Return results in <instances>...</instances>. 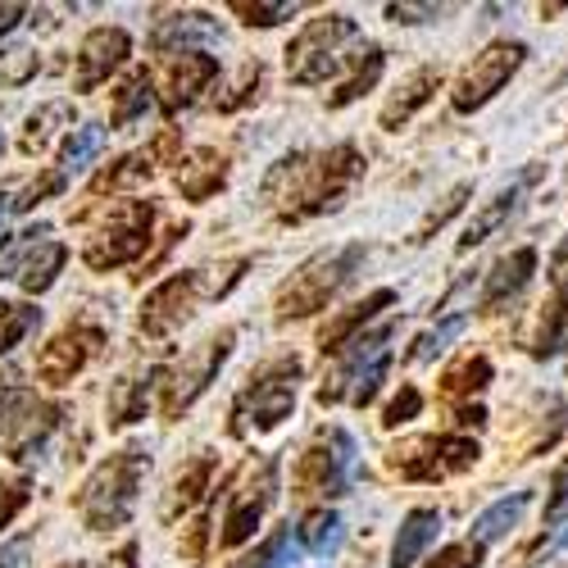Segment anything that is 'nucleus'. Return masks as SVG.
<instances>
[{"instance_id":"c9c22d12","label":"nucleus","mask_w":568,"mask_h":568,"mask_svg":"<svg viewBox=\"0 0 568 568\" xmlns=\"http://www.w3.org/2000/svg\"><path fill=\"white\" fill-rule=\"evenodd\" d=\"M37 323H41V310H32L23 301H0V355H10Z\"/></svg>"},{"instance_id":"1a4fd4ad","label":"nucleus","mask_w":568,"mask_h":568,"mask_svg":"<svg viewBox=\"0 0 568 568\" xmlns=\"http://www.w3.org/2000/svg\"><path fill=\"white\" fill-rule=\"evenodd\" d=\"M528 64V45L524 41H491L483 55H473V64H464V73L450 87V110L455 114H478L483 105H491L500 91L509 87V78Z\"/></svg>"},{"instance_id":"e433bc0d","label":"nucleus","mask_w":568,"mask_h":568,"mask_svg":"<svg viewBox=\"0 0 568 568\" xmlns=\"http://www.w3.org/2000/svg\"><path fill=\"white\" fill-rule=\"evenodd\" d=\"M464 327H468V314H450V318H442L437 327H433V333H423L414 346H409V359L414 364H423V359H437L459 333H464Z\"/></svg>"},{"instance_id":"864d4df0","label":"nucleus","mask_w":568,"mask_h":568,"mask_svg":"<svg viewBox=\"0 0 568 568\" xmlns=\"http://www.w3.org/2000/svg\"><path fill=\"white\" fill-rule=\"evenodd\" d=\"M19 19H23V6H0V37L14 32V28H19Z\"/></svg>"},{"instance_id":"7ed1b4c3","label":"nucleus","mask_w":568,"mask_h":568,"mask_svg":"<svg viewBox=\"0 0 568 568\" xmlns=\"http://www.w3.org/2000/svg\"><path fill=\"white\" fill-rule=\"evenodd\" d=\"M346 45H364L359 37V23L351 14H323V19H310L296 41L287 45V73L292 82L301 87H318L333 73H342V64L351 60Z\"/></svg>"},{"instance_id":"f704fd0d","label":"nucleus","mask_w":568,"mask_h":568,"mask_svg":"<svg viewBox=\"0 0 568 568\" xmlns=\"http://www.w3.org/2000/svg\"><path fill=\"white\" fill-rule=\"evenodd\" d=\"M155 173V151H132V155H123L114 169H105L97 182H91V192H119V186H132V182H141V178H151Z\"/></svg>"},{"instance_id":"412c9836","label":"nucleus","mask_w":568,"mask_h":568,"mask_svg":"<svg viewBox=\"0 0 568 568\" xmlns=\"http://www.w3.org/2000/svg\"><path fill=\"white\" fill-rule=\"evenodd\" d=\"M396 305V292L392 287H377V292H368L364 301H355L346 314H337L333 323H327L323 327V333H318V351L323 355H337V351H346L359 333H364V327L377 318V314H383V310H392Z\"/></svg>"},{"instance_id":"2eb2a0df","label":"nucleus","mask_w":568,"mask_h":568,"mask_svg":"<svg viewBox=\"0 0 568 568\" xmlns=\"http://www.w3.org/2000/svg\"><path fill=\"white\" fill-rule=\"evenodd\" d=\"M132 55V37L123 28H91L78 45V69H73V91H97L110 82V73Z\"/></svg>"},{"instance_id":"ea45409f","label":"nucleus","mask_w":568,"mask_h":568,"mask_svg":"<svg viewBox=\"0 0 568 568\" xmlns=\"http://www.w3.org/2000/svg\"><path fill=\"white\" fill-rule=\"evenodd\" d=\"M227 10L242 14V23H251V28H273L282 19H292L301 6H292V0H277V6H251V0H232Z\"/></svg>"},{"instance_id":"3c124183","label":"nucleus","mask_w":568,"mask_h":568,"mask_svg":"<svg viewBox=\"0 0 568 568\" xmlns=\"http://www.w3.org/2000/svg\"><path fill=\"white\" fill-rule=\"evenodd\" d=\"M0 60H6V78L10 82H23L37 69V55L32 51H10V55H0Z\"/></svg>"},{"instance_id":"9b49d317","label":"nucleus","mask_w":568,"mask_h":568,"mask_svg":"<svg viewBox=\"0 0 568 568\" xmlns=\"http://www.w3.org/2000/svg\"><path fill=\"white\" fill-rule=\"evenodd\" d=\"M351 464H355V442L342 428H327L301 459L296 487L301 496H342L351 487Z\"/></svg>"},{"instance_id":"4c0bfd02","label":"nucleus","mask_w":568,"mask_h":568,"mask_svg":"<svg viewBox=\"0 0 568 568\" xmlns=\"http://www.w3.org/2000/svg\"><path fill=\"white\" fill-rule=\"evenodd\" d=\"M73 119V110L64 105V101H55V105H41L32 119H28V132H23V151H41L45 141H51V132H55V123H69ZM73 128V123H69Z\"/></svg>"},{"instance_id":"5701e85b","label":"nucleus","mask_w":568,"mask_h":568,"mask_svg":"<svg viewBox=\"0 0 568 568\" xmlns=\"http://www.w3.org/2000/svg\"><path fill=\"white\" fill-rule=\"evenodd\" d=\"M442 69L437 64H423V69H414L405 82H400V91H396V97L383 105V119H377V123H383L387 132H396L400 123H409L423 105H428L433 97H437V91H442Z\"/></svg>"},{"instance_id":"bb28decb","label":"nucleus","mask_w":568,"mask_h":568,"mask_svg":"<svg viewBox=\"0 0 568 568\" xmlns=\"http://www.w3.org/2000/svg\"><path fill=\"white\" fill-rule=\"evenodd\" d=\"M210 478H214V455H196L192 464H182L160 514H164V518H178V514H186V509H196L201 496L210 491Z\"/></svg>"},{"instance_id":"9d476101","label":"nucleus","mask_w":568,"mask_h":568,"mask_svg":"<svg viewBox=\"0 0 568 568\" xmlns=\"http://www.w3.org/2000/svg\"><path fill=\"white\" fill-rule=\"evenodd\" d=\"M483 459V446L464 433H442V437H414L392 450V468L409 483H442L455 473H468Z\"/></svg>"},{"instance_id":"79ce46f5","label":"nucleus","mask_w":568,"mask_h":568,"mask_svg":"<svg viewBox=\"0 0 568 568\" xmlns=\"http://www.w3.org/2000/svg\"><path fill=\"white\" fill-rule=\"evenodd\" d=\"M483 546L478 541H455V546H442L423 568H483Z\"/></svg>"},{"instance_id":"4be33fe9","label":"nucleus","mask_w":568,"mask_h":568,"mask_svg":"<svg viewBox=\"0 0 568 568\" xmlns=\"http://www.w3.org/2000/svg\"><path fill=\"white\" fill-rule=\"evenodd\" d=\"M223 41L219 23L201 10H186V14H169L155 32H151V45L164 55H186V51H201V45H214Z\"/></svg>"},{"instance_id":"a211bd4d","label":"nucleus","mask_w":568,"mask_h":568,"mask_svg":"<svg viewBox=\"0 0 568 568\" xmlns=\"http://www.w3.org/2000/svg\"><path fill=\"white\" fill-rule=\"evenodd\" d=\"M219 78V60L205 55V51H186V55H173L164 64V110H186L201 101V91H210Z\"/></svg>"},{"instance_id":"dca6fc26","label":"nucleus","mask_w":568,"mask_h":568,"mask_svg":"<svg viewBox=\"0 0 568 568\" xmlns=\"http://www.w3.org/2000/svg\"><path fill=\"white\" fill-rule=\"evenodd\" d=\"M101 346V333L97 327H69V333H60L51 346H41L37 355V377L51 387H69L73 377L87 368L91 351Z\"/></svg>"},{"instance_id":"cd10ccee","label":"nucleus","mask_w":568,"mask_h":568,"mask_svg":"<svg viewBox=\"0 0 568 568\" xmlns=\"http://www.w3.org/2000/svg\"><path fill=\"white\" fill-rule=\"evenodd\" d=\"M532 505V491H514V496H500L491 509L478 514V524H473V537L468 541H478L483 550L496 546L500 537H509V528H518V518H524V509Z\"/></svg>"},{"instance_id":"f8f14e48","label":"nucleus","mask_w":568,"mask_h":568,"mask_svg":"<svg viewBox=\"0 0 568 568\" xmlns=\"http://www.w3.org/2000/svg\"><path fill=\"white\" fill-rule=\"evenodd\" d=\"M232 342H236V333H232V327H223L219 337H210L201 351H192L173 373L164 368V414H169V418H178L186 405H192V400L214 383V373H219V368L227 364V355H232Z\"/></svg>"},{"instance_id":"6e6552de","label":"nucleus","mask_w":568,"mask_h":568,"mask_svg":"<svg viewBox=\"0 0 568 568\" xmlns=\"http://www.w3.org/2000/svg\"><path fill=\"white\" fill-rule=\"evenodd\" d=\"M296 377H301V359H273L260 373H251V387L236 396L232 414H236V433H268L282 418L296 409Z\"/></svg>"},{"instance_id":"f257e3e1","label":"nucleus","mask_w":568,"mask_h":568,"mask_svg":"<svg viewBox=\"0 0 568 568\" xmlns=\"http://www.w3.org/2000/svg\"><path fill=\"white\" fill-rule=\"evenodd\" d=\"M364 155L342 141V146L323 151V155H287L277 160V169L264 182V196L282 219H314L323 210H337L342 196L359 182Z\"/></svg>"},{"instance_id":"39448f33","label":"nucleus","mask_w":568,"mask_h":568,"mask_svg":"<svg viewBox=\"0 0 568 568\" xmlns=\"http://www.w3.org/2000/svg\"><path fill=\"white\" fill-rule=\"evenodd\" d=\"M392 337H396V327H377V333H359L346 355H342V368L337 377L318 392L323 405H337V400H351V405H368L377 396V387H383V377L392 368Z\"/></svg>"},{"instance_id":"f03ea898","label":"nucleus","mask_w":568,"mask_h":568,"mask_svg":"<svg viewBox=\"0 0 568 568\" xmlns=\"http://www.w3.org/2000/svg\"><path fill=\"white\" fill-rule=\"evenodd\" d=\"M151 473V450L141 446H128L119 455H110L105 464L91 468V478L82 483L78 491V514L91 532H110V528H123L128 518L136 514V496H141V483Z\"/></svg>"},{"instance_id":"c03bdc74","label":"nucleus","mask_w":568,"mask_h":568,"mask_svg":"<svg viewBox=\"0 0 568 568\" xmlns=\"http://www.w3.org/2000/svg\"><path fill=\"white\" fill-rule=\"evenodd\" d=\"M28 400H32V392H28V387H19V377H14V373L0 377V433L10 428L14 414H19Z\"/></svg>"},{"instance_id":"a19ab883","label":"nucleus","mask_w":568,"mask_h":568,"mask_svg":"<svg viewBox=\"0 0 568 568\" xmlns=\"http://www.w3.org/2000/svg\"><path fill=\"white\" fill-rule=\"evenodd\" d=\"M287 546H292V528H277L255 555H246V559H236L232 568H282L287 564Z\"/></svg>"},{"instance_id":"aec40b11","label":"nucleus","mask_w":568,"mask_h":568,"mask_svg":"<svg viewBox=\"0 0 568 568\" xmlns=\"http://www.w3.org/2000/svg\"><path fill=\"white\" fill-rule=\"evenodd\" d=\"M60 405H45V400H28L19 414H14V423L6 428V450H10V459H37V450L45 446V437H51L55 428H60Z\"/></svg>"},{"instance_id":"8fccbe9b","label":"nucleus","mask_w":568,"mask_h":568,"mask_svg":"<svg viewBox=\"0 0 568 568\" xmlns=\"http://www.w3.org/2000/svg\"><path fill=\"white\" fill-rule=\"evenodd\" d=\"M437 14H442V6H387V19H396V23H428Z\"/></svg>"},{"instance_id":"37998d69","label":"nucleus","mask_w":568,"mask_h":568,"mask_svg":"<svg viewBox=\"0 0 568 568\" xmlns=\"http://www.w3.org/2000/svg\"><path fill=\"white\" fill-rule=\"evenodd\" d=\"M418 409H423V392H418L414 383H405V387L392 396V405L383 409V428H400V423L418 418Z\"/></svg>"},{"instance_id":"20e7f679","label":"nucleus","mask_w":568,"mask_h":568,"mask_svg":"<svg viewBox=\"0 0 568 568\" xmlns=\"http://www.w3.org/2000/svg\"><path fill=\"white\" fill-rule=\"evenodd\" d=\"M359 260H364V246L355 242V246L323 251V255H314L310 264H301V268L292 273V282H287V287L277 292V301H273L277 318L287 323V318H310V314H318V310L355 277Z\"/></svg>"},{"instance_id":"b1692460","label":"nucleus","mask_w":568,"mask_h":568,"mask_svg":"<svg viewBox=\"0 0 568 568\" xmlns=\"http://www.w3.org/2000/svg\"><path fill=\"white\" fill-rule=\"evenodd\" d=\"M223 182H227V160L210 146H196L178 160V192L186 201H210Z\"/></svg>"},{"instance_id":"a878e982","label":"nucleus","mask_w":568,"mask_h":568,"mask_svg":"<svg viewBox=\"0 0 568 568\" xmlns=\"http://www.w3.org/2000/svg\"><path fill=\"white\" fill-rule=\"evenodd\" d=\"M164 387V368H151L141 377H119L110 387V428H128V423L146 418V405H151V392Z\"/></svg>"},{"instance_id":"603ef678","label":"nucleus","mask_w":568,"mask_h":568,"mask_svg":"<svg viewBox=\"0 0 568 568\" xmlns=\"http://www.w3.org/2000/svg\"><path fill=\"white\" fill-rule=\"evenodd\" d=\"M97 568H136V541H128V546H119L110 559H101Z\"/></svg>"},{"instance_id":"423d86ee","label":"nucleus","mask_w":568,"mask_h":568,"mask_svg":"<svg viewBox=\"0 0 568 568\" xmlns=\"http://www.w3.org/2000/svg\"><path fill=\"white\" fill-rule=\"evenodd\" d=\"M151 227H155V205L151 201H119L110 210V219L97 227V236L82 246L87 268L110 273V268H123V264L141 260L146 255V242H151Z\"/></svg>"},{"instance_id":"6ab92c4d","label":"nucleus","mask_w":568,"mask_h":568,"mask_svg":"<svg viewBox=\"0 0 568 568\" xmlns=\"http://www.w3.org/2000/svg\"><path fill=\"white\" fill-rule=\"evenodd\" d=\"M532 273H537V251H532V246H518V251L500 255V260L491 264V273H487V287H483L478 310H483V314H496V310H505L509 301H518V296H524V287L532 282Z\"/></svg>"},{"instance_id":"c756f323","label":"nucleus","mask_w":568,"mask_h":568,"mask_svg":"<svg viewBox=\"0 0 568 568\" xmlns=\"http://www.w3.org/2000/svg\"><path fill=\"white\" fill-rule=\"evenodd\" d=\"M296 546L301 550H310V555H333L337 546H342V514H333V509H310L305 518H301V528H296Z\"/></svg>"},{"instance_id":"5fc2aeb1","label":"nucleus","mask_w":568,"mask_h":568,"mask_svg":"<svg viewBox=\"0 0 568 568\" xmlns=\"http://www.w3.org/2000/svg\"><path fill=\"white\" fill-rule=\"evenodd\" d=\"M60 568H82V564H60Z\"/></svg>"},{"instance_id":"de8ad7c7","label":"nucleus","mask_w":568,"mask_h":568,"mask_svg":"<svg viewBox=\"0 0 568 568\" xmlns=\"http://www.w3.org/2000/svg\"><path fill=\"white\" fill-rule=\"evenodd\" d=\"M568 514V459L555 468V483H550V500H546V524H559Z\"/></svg>"},{"instance_id":"473e14b6","label":"nucleus","mask_w":568,"mask_h":568,"mask_svg":"<svg viewBox=\"0 0 568 568\" xmlns=\"http://www.w3.org/2000/svg\"><path fill=\"white\" fill-rule=\"evenodd\" d=\"M383 69H387V55L377 51V45H364L359 60H355V73H351V78H346V82L333 91V101H327V105L342 110V105L359 101L364 91H373V87H377V78H383Z\"/></svg>"},{"instance_id":"72a5a7b5","label":"nucleus","mask_w":568,"mask_h":568,"mask_svg":"<svg viewBox=\"0 0 568 568\" xmlns=\"http://www.w3.org/2000/svg\"><path fill=\"white\" fill-rule=\"evenodd\" d=\"M155 105V82H151V73H132L119 91H114V128H132L141 114H146Z\"/></svg>"},{"instance_id":"58836bf2","label":"nucleus","mask_w":568,"mask_h":568,"mask_svg":"<svg viewBox=\"0 0 568 568\" xmlns=\"http://www.w3.org/2000/svg\"><path fill=\"white\" fill-rule=\"evenodd\" d=\"M468 196H473V182H459V186H455V192L446 196V205H442V210H433L428 219H423V223H418V232H414V242H418V246H423V242H433V232H442V227H446V223H450V219H455V214H459V210L468 205Z\"/></svg>"},{"instance_id":"6e6d98bb","label":"nucleus","mask_w":568,"mask_h":568,"mask_svg":"<svg viewBox=\"0 0 568 568\" xmlns=\"http://www.w3.org/2000/svg\"><path fill=\"white\" fill-rule=\"evenodd\" d=\"M0 151H6V136H0Z\"/></svg>"},{"instance_id":"4468645a","label":"nucleus","mask_w":568,"mask_h":568,"mask_svg":"<svg viewBox=\"0 0 568 568\" xmlns=\"http://www.w3.org/2000/svg\"><path fill=\"white\" fill-rule=\"evenodd\" d=\"M196 292H201V273H173V277H164L160 287L141 301V333H146V337L178 333V327L192 318Z\"/></svg>"},{"instance_id":"a18cd8bd","label":"nucleus","mask_w":568,"mask_h":568,"mask_svg":"<svg viewBox=\"0 0 568 568\" xmlns=\"http://www.w3.org/2000/svg\"><path fill=\"white\" fill-rule=\"evenodd\" d=\"M28 496H32V483H28V478L0 483V528H10V524H14V514L28 505Z\"/></svg>"},{"instance_id":"f3484780","label":"nucleus","mask_w":568,"mask_h":568,"mask_svg":"<svg viewBox=\"0 0 568 568\" xmlns=\"http://www.w3.org/2000/svg\"><path fill=\"white\" fill-rule=\"evenodd\" d=\"M541 178V169L532 164V169H524V173H518L514 182H505L500 186V192L478 210V214H473V223L464 227V236H459V251H473V246H483V242H491V236L518 214V205H524V196H528V186Z\"/></svg>"},{"instance_id":"393cba45","label":"nucleus","mask_w":568,"mask_h":568,"mask_svg":"<svg viewBox=\"0 0 568 568\" xmlns=\"http://www.w3.org/2000/svg\"><path fill=\"white\" fill-rule=\"evenodd\" d=\"M437 532H442V514L437 509H428V505L409 509L400 532H396V541H392V564L387 568H414L423 559V550L437 541Z\"/></svg>"},{"instance_id":"ddd939ff","label":"nucleus","mask_w":568,"mask_h":568,"mask_svg":"<svg viewBox=\"0 0 568 568\" xmlns=\"http://www.w3.org/2000/svg\"><path fill=\"white\" fill-rule=\"evenodd\" d=\"M273 500H277V459L268 455L260 468H251V478L236 487V496H232V505H227V518H223L219 546H223V550L246 546V541L255 537L260 518H264V509H268Z\"/></svg>"},{"instance_id":"09e8293b","label":"nucleus","mask_w":568,"mask_h":568,"mask_svg":"<svg viewBox=\"0 0 568 568\" xmlns=\"http://www.w3.org/2000/svg\"><path fill=\"white\" fill-rule=\"evenodd\" d=\"M32 564V537H14L0 546V568H28Z\"/></svg>"},{"instance_id":"0eeeda50","label":"nucleus","mask_w":568,"mask_h":568,"mask_svg":"<svg viewBox=\"0 0 568 568\" xmlns=\"http://www.w3.org/2000/svg\"><path fill=\"white\" fill-rule=\"evenodd\" d=\"M64 260H69V246L55 242L45 223L23 227V232H14V236L0 242V277H14L28 296L51 292Z\"/></svg>"},{"instance_id":"49530a36","label":"nucleus","mask_w":568,"mask_h":568,"mask_svg":"<svg viewBox=\"0 0 568 568\" xmlns=\"http://www.w3.org/2000/svg\"><path fill=\"white\" fill-rule=\"evenodd\" d=\"M64 182H69V178H64L60 169H55V173H41V182H32V186H28V192H23L19 201H14V210L23 214V210H32V205H41L45 196H60V192H64Z\"/></svg>"},{"instance_id":"c85d7f7f","label":"nucleus","mask_w":568,"mask_h":568,"mask_svg":"<svg viewBox=\"0 0 568 568\" xmlns=\"http://www.w3.org/2000/svg\"><path fill=\"white\" fill-rule=\"evenodd\" d=\"M487 383H491V359L487 355H464L455 368H446L442 396L446 400H468V396H483Z\"/></svg>"},{"instance_id":"7c9ffc66","label":"nucleus","mask_w":568,"mask_h":568,"mask_svg":"<svg viewBox=\"0 0 568 568\" xmlns=\"http://www.w3.org/2000/svg\"><path fill=\"white\" fill-rule=\"evenodd\" d=\"M564 327H568V277L555 282V292L546 301V314H541V327H537V342H532V355L537 359H550L564 342Z\"/></svg>"},{"instance_id":"2f4dec72","label":"nucleus","mask_w":568,"mask_h":568,"mask_svg":"<svg viewBox=\"0 0 568 568\" xmlns=\"http://www.w3.org/2000/svg\"><path fill=\"white\" fill-rule=\"evenodd\" d=\"M101 151H105V128H97V123L73 128V132L64 136V151H60V173L73 178V173L91 169Z\"/></svg>"}]
</instances>
